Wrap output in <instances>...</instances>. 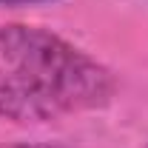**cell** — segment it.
I'll return each instance as SVG.
<instances>
[{
    "mask_svg": "<svg viewBox=\"0 0 148 148\" xmlns=\"http://www.w3.org/2000/svg\"><path fill=\"white\" fill-rule=\"evenodd\" d=\"M0 57L34 83L60 114L103 108L117 91L114 74L103 63L40 26H0Z\"/></svg>",
    "mask_w": 148,
    "mask_h": 148,
    "instance_id": "1",
    "label": "cell"
},
{
    "mask_svg": "<svg viewBox=\"0 0 148 148\" xmlns=\"http://www.w3.org/2000/svg\"><path fill=\"white\" fill-rule=\"evenodd\" d=\"M0 117L14 123H49L60 117V108L29 83L23 74L3 66L0 69Z\"/></svg>",
    "mask_w": 148,
    "mask_h": 148,
    "instance_id": "2",
    "label": "cell"
},
{
    "mask_svg": "<svg viewBox=\"0 0 148 148\" xmlns=\"http://www.w3.org/2000/svg\"><path fill=\"white\" fill-rule=\"evenodd\" d=\"M32 3H49V0H0V6H32Z\"/></svg>",
    "mask_w": 148,
    "mask_h": 148,
    "instance_id": "3",
    "label": "cell"
}]
</instances>
